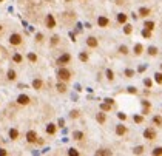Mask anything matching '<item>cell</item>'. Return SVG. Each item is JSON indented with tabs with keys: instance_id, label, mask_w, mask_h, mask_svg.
Instances as JSON below:
<instances>
[{
	"instance_id": "1",
	"label": "cell",
	"mask_w": 162,
	"mask_h": 156,
	"mask_svg": "<svg viewBox=\"0 0 162 156\" xmlns=\"http://www.w3.org/2000/svg\"><path fill=\"white\" fill-rule=\"evenodd\" d=\"M57 77H59V80H63V82L70 80V79H71V73H70V70H66V68H60L59 73H57Z\"/></svg>"
},
{
	"instance_id": "2",
	"label": "cell",
	"mask_w": 162,
	"mask_h": 156,
	"mask_svg": "<svg viewBox=\"0 0 162 156\" xmlns=\"http://www.w3.org/2000/svg\"><path fill=\"white\" fill-rule=\"evenodd\" d=\"M22 42H23V39H22V36H20V34L14 33V34H11V36H9V43H11V45H15V46H17V45H20Z\"/></svg>"
},
{
	"instance_id": "3",
	"label": "cell",
	"mask_w": 162,
	"mask_h": 156,
	"mask_svg": "<svg viewBox=\"0 0 162 156\" xmlns=\"http://www.w3.org/2000/svg\"><path fill=\"white\" fill-rule=\"evenodd\" d=\"M45 23H46V26H48L49 30L56 28V19H54V15L48 14V15H46V19H45Z\"/></svg>"
},
{
	"instance_id": "4",
	"label": "cell",
	"mask_w": 162,
	"mask_h": 156,
	"mask_svg": "<svg viewBox=\"0 0 162 156\" xmlns=\"http://www.w3.org/2000/svg\"><path fill=\"white\" fill-rule=\"evenodd\" d=\"M70 60H71V56L68 54V53H65V54H62V56L57 59V63H59V65H66Z\"/></svg>"
},
{
	"instance_id": "5",
	"label": "cell",
	"mask_w": 162,
	"mask_h": 156,
	"mask_svg": "<svg viewBox=\"0 0 162 156\" xmlns=\"http://www.w3.org/2000/svg\"><path fill=\"white\" fill-rule=\"evenodd\" d=\"M26 141L30 142V144H34V142L37 141V134H36V131H33V130L28 131V133H26Z\"/></svg>"
},
{
	"instance_id": "6",
	"label": "cell",
	"mask_w": 162,
	"mask_h": 156,
	"mask_svg": "<svg viewBox=\"0 0 162 156\" xmlns=\"http://www.w3.org/2000/svg\"><path fill=\"white\" fill-rule=\"evenodd\" d=\"M144 136L147 137V139H150V141H153V139H156V131L153 130V128H147V130L144 131Z\"/></svg>"
},
{
	"instance_id": "7",
	"label": "cell",
	"mask_w": 162,
	"mask_h": 156,
	"mask_svg": "<svg viewBox=\"0 0 162 156\" xmlns=\"http://www.w3.org/2000/svg\"><path fill=\"white\" fill-rule=\"evenodd\" d=\"M17 102L20 105H28V104H30V97L26 96V94H20V96L17 97Z\"/></svg>"
},
{
	"instance_id": "8",
	"label": "cell",
	"mask_w": 162,
	"mask_h": 156,
	"mask_svg": "<svg viewBox=\"0 0 162 156\" xmlns=\"http://www.w3.org/2000/svg\"><path fill=\"white\" fill-rule=\"evenodd\" d=\"M97 43H99V42H97L96 37H88V39H87V45H88L90 48H96Z\"/></svg>"
},
{
	"instance_id": "9",
	"label": "cell",
	"mask_w": 162,
	"mask_h": 156,
	"mask_svg": "<svg viewBox=\"0 0 162 156\" xmlns=\"http://www.w3.org/2000/svg\"><path fill=\"white\" fill-rule=\"evenodd\" d=\"M97 25L102 26V28H105V26L110 25V20H108L107 17H99V19H97Z\"/></svg>"
},
{
	"instance_id": "10",
	"label": "cell",
	"mask_w": 162,
	"mask_h": 156,
	"mask_svg": "<svg viewBox=\"0 0 162 156\" xmlns=\"http://www.w3.org/2000/svg\"><path fill=\"white\" fill-rule=\"evenodd\" d=\"M42 85H43V82H42L40 79H34V80H33V88L40 90V88H42Z\"/></svg>"
},
{
	"instance_id": "11",
	"label": "cell",
	"mask_w": 162,
	"mask_h": 156,
	"mask_svg": "<svg viewBox=\"0 0 162 156\" xmlns=\"http://www.w3.org/2000/svg\"><path fill=\"white\" fill-rule=\"evenodd\" d=\"M116 133H117L119 136H122V134L127 133V128H125L124 125H117V127H116Z\"/></svg>"
},
{
	"instance_id": "12",
	"label": "cell",
	"mask_w": 162,
	"mask_h": 156,
	"mask_svg": "<svg viewBox=\"0 0 162 156\" xmlns=\"http://www.w3.org/2000/svg\"><path fill=\"white\" fill-rule=\"evenodd\" d=\"M46 133H48V134H54L56 133V125H54V124H48V127H46Z\"/></svg>"
},
{
	"instance_id": "13",
	"label": "cell",
	"mask_w": 162,
	"mask_h": 156,
	"mask_svg": "<svg viewBox=\"0 0 162 156\" xmlns=\"http://www.w3.org/2000/svg\"><path fill=\"white\" fill-rule=\"evenodd\" d=\"M139 15H142V17L150 15V9H148V8H140V9H139Z\"/></svg>"
},
{
	"instance_id": "14",
	"label": "cell",
	"mask_w": 162,
	"mask_h": 156,
	"mask_svg": "<svg viewBox=\"0 0 162 156\" xmlns=\"http://www.w3.org/2000/svg\"><path fill=\"white\" fill-rule=\"evenodd\" d=\"M56 88H57L59 93H65V91H66V85H65V84H60V82L56 85Z\"/></svg>"
},
{
	"instance_id": "15",
	"label": "cell",
	"mask_w": 162,
	"mask_h": 156,
	"mask_svg": "<svg viewBox=\"0 0 162 156\" xmlns=\"http://www.w3.org/2000/svg\"><path fill=\"white\" fill-rule=\"evenodd\" d=\"M96 119H97V122H99V124H103V122H105V119H107V118H105V113H97Z\"/></svg>"
},
{
	"instance_id": "16",
	"label": "cell",
	"mask_w": 162,
	"mask_h": 156,
	"mask_svg": "<svg viewBox=\"0 0 162 156\" xmlns=\"http://www.w3.org/2000/svg\"><path fill=\"white\" fill-rule=\"evenodd\" d=\"M15 77H17V74H15L14 70H9V71H8V80H15Z\"/></svg>"
},
{
	"instance_id": "17",
	"label": "cell",
	"mask_w": 162,
	"mask_h": 156,
	"mask_svg": "<svg viewBox=\"0 0 162 156\" xmlns=\"http://www.w3.org/2000/svg\"><path fill=\"white\" fill-rule=\"evenodd\" d=\"M9 137H11V139H17V137H19V131L15 130V128H11V130H9Z\"/></svg>"
},
{
	"instance_id": "18",
	"label": "cell",
	"mask_w": 162,
	"mask_h": 156,
	"mask_svg": "<svg viewBox=\"0 0 162 156\" xmlns=\"http://www.w3.org/2000/svg\"><path fill=\"white\" fill-rule=\"evenodd\" d=\"M142 51H144V46H142L140 43H137L136 46H134V53H136L137 56H139V54H142Z\"/></svg>"
},
{
	"instance_id": "19",
	"label": "cell",
	"mask_w": 162,
	"mask_h": 156,
	"mask_svg": "<svg viewBox=\"0 0 162 156\" xmlns=\"http://www.w3.org/2000/svg\"><path fill=\"white\" fill-rule=\"evenodd\" d=\"M117 22L119 23H125L127 22V15L125 14H119L117 15Z\"/></svg>"
},
{
	"instance_id": "20",
	"label": "cell",
	"mask_w": 162,
	"mask_h": 156,
	"mask_svg": "<svg viewBox=\"0 0 162 156\" xmlns=\"http://www.w3.org/2000/svg\"><path fill=\"white\" fill-rule=\"evenodd\" d=\"M12 60H14L15 63H20V62L23 60V57L20 56V54H14V56H12Z\"/></svg>"
},
{
	"instance_id": "21",
	"label": "cell",
	"mask_w": 162,
	"mask_h": 156,
	"mask_svg": "<svg viewBox=\"0 0 162 156\" xmlns=\"http://www.w3.org/2000/svg\"><path fill=\"white\" fill-rule=\"evenodd\" d=\"M96 155H105V156H110V155H111V152H110V150H97Z\"/></svg>"
},
{
	"instance_id": "22",
	"label": "cell",
	"mask_w": 162,
	"mask_h": 156,
	"mask_svg": "<svg viewBox=\"0 0 162 156\" xmlns=\"http://www.w3.org/2000/svg\"><path fill=\"white\" fill-rule=\"evenodd\" d=\"M148 54H150V56H156V54H158V49H156L154 46H150V48H148Z\"/></svg>"
},
{
	"instance_id": "23",
	"label": "cell",
	"mask_w": 162,
	"mask_h": 156,
	"mask_svg": "<svg viewBox=\"0 0 162 156\" xmlns=\"http://www.w3.org/2000/svg\"><path fill=\"white\" fill-rule=\"evenodd\" d=\"M82 137H83V133H82V131H74V139L80 141Z\"/></svg>"
},
{
	"instance_id": "24",
	"label": "cell",
	"mask_w": 162,
	"mask_h": 156,
	"mask_svg": "<svg viewBox=\"0 0 162 156\" xmlns=\"http://www.w3.org/2000/svg\"><path fill=\"white\" fill-rule=\"evenodd\" d=\"M100 108H102L103 111H110V110H111V105L105 102V104H102V105H100Z\"/></svg>"
},
{
	"instance_id": "25",
	"label": "cell",
	"mask_w": 162,
	"mask_h": 156,
	"mask_svg": "<svg viewBox=\"0 0 162 156\" xmlns=\"http://www.w3.org/2000/svg\"><path fill=\"white\" fill-rule=\"evenodd\" d=\"M154 80L158 82V84H162V73H156V74H154Z\"/></svg>"
},
{
	"instance_id": "26",
	"label": "cell",
	"mask_w": 162,
	"mask_h": 156,
	"mask_svg": "<svg viewBox=\"0 0 162 156\" xmlns=\"http://www.w3.org/2000/svg\"><path fill=\"white\" fill-rule=\"evenodd\" d=\"M144 26L147 28V30H150V31H151V30H154V23H153V22H145V25H144Z\"/></svg>"
},
{
	"instance_id": "27",
	"label": "cell",
	"mask_w": 162,
	"mask_h": 156,
	"mask_svg": "<svg viewBox=\"0 0 162 156\" xmlns=\"http://www.w3.org/2000/svg\"><path fill=\"white\" fill-rule=\"evenodd\" d=\"M142 36H144V37H147V39H150V37H151V31L145 28V30L142 31Z\"/></svg>"
},
{
	"instance_id": "28",
	"label": "cell",
	"mask_w": 162,
	"mask_h": 156,
	"mask_svg": "<svg viewBox=\"0 0 162 156\" xmlns=\"http://www.w3.org/2000/svg\"><path fill=\"white\" fill-rule=\"evenodd\" d=\"M59 43V36H53L51 37V45L54 46V45H57Z\"/></svg>"
},
{
	"instance_id": "29",
	"label": "cell",
	"mask_w": 162,
	"mask_h": 156,
	"mask_svg": "<svg viewBox=\"0 0 162 156\" xmlns=\"http://www.w3.org/2000/svg\"><path fill=\"white\" fill-rule=\"evenodd\" d=\"M28 59H30L31 62H37V56L34 53H30V54H28Z\"/></svg>"
},
{
	"instance_id": "30",
	"label": "cell",
	"mask_w": 162,
	"mask_h": 156,
	"mask_svg": "<svg viewBox=\"0 0 162 156\" xmlns=\"http://www.w3.org/2000/svg\"><path fill=\"white\" fill-rule=\"evenodd\" d=\"M153 122L158 124V125H162V118H159V116H154V118H153Z\"/></svg>"
},
{
	"instance_id": "31",
	"label": "cell",
	"mask_w": 162,
	"mask_h": 156,
	"mask_svg": "<svg viewBox=\"0 0 162 156\" xmlns=\"http://www.w3.org/2000/svg\"><path fill=\"white\" fill-rule=\"evenodd\" d=\"M107 77H108V80H113L114 79V73L111 70H107Z\"/></svg>"
},
{
	"instance_id": "32",
	"label": "cell",
	"mask_w": 162,
	"mask_h": 156,
	"mask_svg": "<svg viewBox=\"0 0 162 156\" xmlns=\"http://www.w3.org/2000/svg\"><path fill=\"white\" fill-rule=\"evenodd\" d=\"M142 152H144V147H140V145H139V147H136V148L133 150V153H136V155H140Z\"/></svg>"
},
{
	"instance_id": "33",
	"label": "cell",
	"mask_w": 162,
	"mask_h": 156,
	"mask_svg": "<svg viewBox=\"0 0 162 156\" xmlns=\"http://www.w3.org/2000/svg\"><path fill=\"white\" fill-rule=\"evenodd\" d=\"M133 31V28H131V25H125V28H124V33L125 34H130Z\"/></svg>"
},
{
	"instance_id": "34",
	"label": "cell",
	"mask_w": 162,
	"mask_h": 156,
	"mask_svg": "<svg viewBox=\"0 0 162 156\" xmlns=\"http://www.w3.org/2000/svg\"><path fill=\"white\" fill-rule=\"evenodd\" d=\"M119 51H121V53H122V54H128V48H127L125 45H122L121 48H119Z\"/></svg>"
},
{
	"instance_id": "35",
	"label": "cell",
	"mask_w": 162,
	"mask_h": 156,
	"mask_svg": "<svg viewBox=\"0 0 162 156\" xmlns=\"http://www.w3.org/2000/svg\"><path fill=\"white\" fill-rule=\"evenodd\" d=\"M79 57H80V60H82V62H87V60H88V54H87V53H82V54H80Z\"/></svg>"
},
{
	"instance_id": "36",
	"label": "cell",
	"mask_w": 162,
	"mask_h": 156,
	"mask_svg": "<svg viewBox=\"0 0 162 156\" xmlns=\"http://www.w3.org/2000/svg\"><path fill=\"white\" fill-rule=\"evenodd\" d=\"M68 155H71V156H77L79 155V152L76 148H70V152H68Z\"/></svg>"
},
{
	"instance_id": "37",
	"label": "cell",
	"mask_w": 162,
	"mask_h": 156,
	"mask_svg": "<svg viewBox=\"0 0 162 156\" xmlns=\"http://www.w3.org/2000/svg\"><path fill=\"white\" fill-rule=\"evenodd\" d=\"M153 155H162V147H158V148L153 150Z\"/></svg>"
},
{
	"instance_id": "38",
	"label": "cell",
	"mask_w": 162,
	"mask_h": 156,
	"mask_svg": "<svg viewBox=\"0 0 162 156\" xmlns=\"http://www.w3.org/2000/svg\"><path fill=\"white\" fill-rule=\"evenodd\" d=\"M125 76H127V77H133V76H134V71L127 70V71H125Z\"/></svg>"
},
{
	"instance_id": "39",
	"label": "cell",
	"mask_w": 162,
	"mask_h": 156,
	"mask_svg": "<svg viewBox=\"0 0 162 156\" xmlns=\"http://www.w3.org/2000/svg\"><path fill=\"white\" fill-rule=\"evenodd\" d=\"M142 121H144V118H142V116H134V122L140 124V122H142Z\"/></svg>"
},
{
	"instance_id": "40",
	"label": "cell",
	"mask_w": 162,
	"mask_h": 156,
	"mask_svg": "<svg viewBox=\"0 0 162 156\" xmlns=\"http://www.w3.org/2000/svg\"><path fill=\"white\" fill-rule=\"evenodd\" d=\"M128 93H134V94H136V93H137V90L134 88V87H130V88H128Z\"/></svg>"
},
{
	"instance_id": "41",
	"label": "cell",
	"mask_w": 162,
	"mask_h": 156,
	"mask_svg": "<svg viewBox=\"0 0 162 156\" xmlns=\"http://www.w3.org/2000/svg\"><path fill=\"white\" fill-rule=\"evenodd\" d=\"M119 119H122V121H125V119H127V114H124V113H119Z\"/></svg>"
},
{
	"instance_id": "42",
	"label": "cell",
	"mask_w": 162,
	"mask_h": 156,
	"mask_svg": "<svg viewBox=\"0 0 162 156\" xmlns=\"http://www.w3.org/2000/svg\"><path fill=\"white\" fill-rule=\"evenodd\" d=\"M36 40H37V42H42V40H43V36H42V34H37Z\"/></svg>"
},
{
	"instance_id": "43",
	"label": "cell",
	"mask_w": 162,
	"mask_h": 156,
	"mask_svg": "<svg viewBox=\"0 0 162 156\" xmlns=\"http://www.w3.org/2000/svg\"><path fill=\"white\" fill-rule=\"evenodd\" d=\"M144 84H145V85L148 87V88L151 87V80H150V79H145V82H144Z\"/></svg>"
},
{
	"instance_id": "44",
	"label": "cell",
	"mask_w": 162,
	"mask_h": 156,
	"mask_svg": "<svg viewBox=\"0 0 162 156\" xmlns=\"http://www.w3.org/2000/svg\"><path fill=\"white\" fill-rule=\"evenodd\" d=\"M71 118H79V111H71Z\"/></svg>"
},
{
	"instance_id": "45",
	"label": "cell",
	"mask_w": 162,
	"mask_h": 156,
	"mask_svg": "<svg viewBox=\"0 0 162 156\" xmlns=\"http://www.w3.org/2000/svg\"><path fill=\"white\" fill-rule=\"evenodd\" d=\"M5 155H6V150H5V148H0V156H5Z\"/></svg>"
},
{
	"instance_id": "46",
	"label": "cell",
	"mask_w": 162,
	"mask_h": 156,
	"mask_svg": "<svg viewBox=\"0 0 162 156\" xmlns=\"http://www.w3.org/2000/svg\"><path fill=\"white\" fill-rule=\"evenodd\" d=\"M105 102H107V104H110V105H113V99H105Z\"/></svg>"
},
{
	"instance_id": "47",
	"label": "cell",
	"mask_w": 162,
	"mask_h": 156,
	"mask_svg": "<svg viewBox=\"0 0 162 156\" xmlns=\"http://www.w3.org/2000/svg\"><path fill=\"white\" fill-rule=\"evenodd\" d=\"M0 31H2V25H0Z\"/></svg>"
},
{
	"instance_id": "48",
	"label": "cell",
	"mask_w": 162,
	"mask_h": 156,
	"mask_svg": "<svg viewBox=\"0 0 162 156\" xmlns=\"http://www.w3.org/2000/svg\"><path fill=\"white\" fill-rule=\"evenodd\" d=\"M0 2H3V0H0Z\"/></svg>"
},
{
	"instance_id": "49",
	"label": "cell",
	"mask_w": 162,
	"mask_h": 156,
	"mask_svg": "<svg viewBox=\"0 0 162 156\" xmlns=\"http://www.w3.org/2000/svg\"><path fill=\"white\" fill-rule=\"evenodd\" d=\"M161 68H162V65H161Z\"/></svg>"
}]
</instances>
